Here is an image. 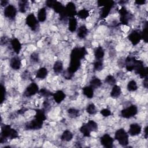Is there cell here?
Masks as SVG:
<instances>
[{
	"label": "cell",
	"mask_w": 148,
	"mask_h": 148,
	"mask_svg": "<svg viewBox=\"0 0 148 148\" xmlns=\"http://www.w3.org/2000/svg\"><path fill=\"white\" fill-rule=\"evenodd\" d=\"M18 136L17 132L12 128L9 125H4L1 128V139L0 142L1 143L5 142L8 138L10 139L17 138Z\"/></svg>",
	"instance_id": "6da1fadb"
},
{
	"label": "cell",
	"mask_w": 148,
	"mask_h": 148,
	"mask_svg": "<svg viewBox=\"0 0 148 148\" xmlns=\"http://www.w3.org/2000/svg\"><path fill=\"white\" fill-rule=\"evenodd\" d=\"M114 138L122 146H126L129 143L128 134L123 128L119 129L116 131Z\"/></svg>",
	"instance_id": "7a4b0ae2"
},
{
	"label": "cell",
	"mask_w": 148,
	"mask_h": 148,
	"mask_svg": "<svg viewBox=\"0 0 148 148\" xmlns=\"http://www.w3.org/2000/svg\"><path fill=\"white\" fill-rule=\"evenodd\" d=\"M87 54V50L85 47H75L71 53L70 58L81 61Z\"/></svg>",
	"instance_id": "3957f363"
},
{
	"label": "cell",
	"mask_w": 148,
	"mask_h": 148,
	"mask_svg": "<svg viewBox=\"0 0 148 148\" xmlns=\"http://www.w3.org/2000/svg\"><path fill=\"white\" fill-rule=\"evenodd\" d=\"M138 113V108L136 105H132L121 111V115L125 119H130L135 116Z\"/></svg>",
	"instance_id": "277c9868"
},
{
	"label": "cell",
	"mask_w": 148,
	"mask_h": 148,
	"mask_svg": "<svg viewBox=\"0 0 148 148\" xmlns=\"http://www.w3.org/2000/svg\"><path fill=\"white\" fill-rule=\"evenodd\" d=\"M38 20L33 13H31L27 16L25 19L27 25L33 31L36 29L38 26Z\"/></svg>",
	"instance_id": "5b68a950"
},
{
	"label": "cell",
	"mask_w": 148,
	"mask_h": 148,
	"mask_svg": "<svg viewBox=\"0 0 148 148\" xmlns=\"http://www.w3.org/2000/svg\"><path fill=\"white\" fill-rule=\"evenodd\" d=\"M39 87L35 83H31L25 88L24 94L27 97H29L34 95L37 92H39Z\"/></svg>",
	"instance_id": "8992f818"
},
{
	"label": "cell",
	"mask_w": 148,
	"mask_h": 148,
	"mask_svg": "<svg viewBox=\"0 0 148 148\" xmlns=\"http://www.w3.org/2000/svg\"><path fill=\"white\" fill-rule=\"evenodd\" d=\"M4 15L6 18L13 19L15 18L17 14V9L13 5H7L4 9Z\"/></svg>",
	"instance_id": "52a82bcc"
},
{
	"label": "cell",
	"mask_w": 148,
	"mask_h": 148,
	"mask_svg": "<svg viewBox=\"0 0 148 148\" xmlns=\"http://www.w3.org/2000/svg\"><path fill=\"white\" fill-rule=\"evenodd\" d=\"M119 13L120 14V21L122 24L128 25L130 21V14L126 8L122 6L119 10Z\"/></svg>",
	"instance_id": "ba28073f"
},
{
	"label": "cell",
	"mask_w": 148,
	"mask_h": 148,
	"mask_svg": "<svg viewBox=\"0 0 148 148\" xmlns=\"http://www.w3.org/2000/svg\"><path fill=\"white\" fill-rule=\"evenodd\" d=\"M100 142L103 147L106 148H111L113 146L114 140L113 138L109 134H105L100 138Z\"/></svg>",
	"instance_id": "9c48e42d"
},
{
	"label": "cell",
	"mask_w": 148,
	"mask_h": 148,
	"mask_svg": "<svg viewBox=\"0 0 148 148\" xmlns=\"http://www.w3.org/2000/svg\"><path fill=\"white\" fill-rule=\"evenodd\" d=\"M65 12L67 17H74V16L77 14L76 8L74 3L72 2H68L65 6Z\"/></svg>",
	"instance_id": "30bf717a"
},
{
	"label": "cell",
	"mask_w": 148,
	"mask_h": 148,
	"mask_svg": "<svg viewBox=\"0 0 148 148\" xmlns=\"http://www.w3.org/2000/svg\"><path fill=\"white\" fill-rule=\"evenodd\" d=\"M43 124V121L35 118L25 124V128L27 130H39L42 127Z\"/></svg>",
	"instance_id": "8fae6325"
},
{
	"label": "cell",
	"mask_w": 148,
	"mask_h": 148,
	"mask_svg": "<svg viewBox=\"0 0 148 148\" xmlns=\"http://www.w3.org/2000/svg\"><path fill=\"white\" fill-rule=\"evenodd\" d=\"M114 1H109L108 3L106 5L102 7V9L100 10L101 18H105L109 14L110 10L114 5Z\"/></svg>",
	"instance_id": "7c38bea8"
},
{
	"label": "cell",
	"mask_w": 148,
	"mask_h": 148,
	"mask_svg": "<svg viewBox=\"0 0 148 148\" xmlns=\"http://www.w3.org/2000/svg\"><path fill=\"white\" fill-rule=\"evenodd\" d=\"M128 38L131 43L133 45H136L138 44L142 39L140 32L138 31H132L128 36Z\"/></svg>",
	"instance_id": "4fadbf2b"
},
{
	"label": "cell",
	"mask_w": 148,
	"mask_h": 148,
	"mask_svg": "<svg viewBox=\"0 0 148 148\" xmlns=\"http://www.w3.org/2000/svg\"><path fill=\"white\" fill-rule=\"evenodd\" d=\"M142 131L141 126L138 123H132L130 125L128 134L131 136H136Z\"/></svg>",
	"instance_id": "5bb4252c"
},
{
	"label": "cell",
	"mask_w": 148,
	"mask_h": 148,
	"mask_svg": "<svg viewBox=\"0 0 148 148\" xmlns=\"http://www.w3.org/2000/svg\"><path fill=\"white\" fill-rule=\"evenodd\" d=\"M136 59L134 57H128L125 60V68L128 71H132L134 69Z\"/></svg>",
	"instance_id": "9a60e30c"
},
{
	"label": "cell",
	"mask_w": 148,
	"mask_h": 148,
	"mask_svg": "<svg viewBox=\"0 0 148 148\" xmlns=\"http://www.w3.org/2000/svg\"><path fill=\"white\" fill-rule=\"evenodd\" d=\"M10 66L14 70H18L21 66L20 58L17 56L12 57L10 61Z\"/></svg>",
	"instance_id": "2e32d148"
},
{
	"label": "cell",
	"mask_w": 148,
	"mask_h": 148,
	"mask_svg": "<svg viewBox=\"0 0 148 148\" xmlns=\"http://www.w3.org/2000/svg\"><path fill=\"white\" fill-rule=\"evenodd\" d=\"M10 45L14 53L17 54H19L21 50V44L19 40L17 38H14L11 40Z\"/></svg>",
	"instance_id": "e0dca14e"
},
{
	"label": "cell",
	"mask_w": 148,
	"mask_h": 148,
	"mask_svg": "<svg viewBox=\"0 0 148 148\" xmlns=\"http://www.w3.org/2000/svg\"><path fill=\"white\" fill-rule=\"evenodd\" d=\"M52 96L54 101L57 103H60L62 101H63L66 97L65 94L62 90L57 91L56 92L53 94Z\"/></svg>",
	"instance_id": "ac0fdd59"
},
{
	"label": "cell",
	"mask_w": 148,
	"mask_h": 148,
	"mask_svg": "<svg viewBox=\"0 0 148 148\" xmlns=\"http://www.w3.org/2000/svg\"><path fill=\"white\" fill-rule=\"evenodd\" d=\"M51 8H53V10L60 15L65 13V6L58 1H55Z\"/></svg>",
	"instance_id": "d6986e66"
},
{
	"label": "cell",
	"mask_w": 148,
	"mask_h": 148,
	"mask_svg": "<svg viewBox=\"0 0 148 148\" xmlns=\"http://www.w3.org/2000/svg\"><path fill=\"white\" fill-rule=\"evenodd\" d=\"M88 34V29L86 26L82 25L80 26L77 30V35L80 39H84L86 37Z\"/></svg>",
	"instance_id": "ffe728a7"
},
{
	"label": "cell",
	"mask_w": 148,
	"mask_h": 148,
	"mask_svg": "<svg viewBox=\"0 0 148 148\" xmlns=\"http://www.w3.org/2000/svg\"><path fill=\"white\" fill-rule=\"evenodd\" d=\"M105 56V51L102 46L97 47L94 51V56L96 60H102Z\"/></svg>",
	"instance_id": "44dd1931"
},
{
	"label": "cell",
	"mask_w": 148,
	"mask_h": 148,
	"mask_svg": "<svg viewBox=\"0 0 148 148\" xmlns=\"http://www.w3.org/2000/svg\"><path fill=\"white\" fill-rule=\"evenodd\" d=\"M77 27V21L75 17H71L69 18L68 22V29L69 30L73 32L76 31Z\"/></svg>",
	"instance_id": "7402d4cb"
},
{
	"label": "cell",
	"mask_w": 148,
	"mask_h": 148,
	"mask_svg": "<svg viewBox=\"0 0 148 148\" xmlns=\"http://www.w3.org/2000/svg\"><path fill=\"white\" fill-rule=\"evenodd\" d=\"M48 73L47 68L45 67L40 68L36 73V77L39 79H44L46 77Z\"/></svg>",
	"instance_id": "603a6c76"
},
{
	"label": "cell",
	"mask_w": 148,
	"mask_h": 148,
	"mask_svg": "<svg viewBox=\"0 0 148 148\" xmlns=\"http://www.w3.org/2000/svg\"><path fill=\"white\" fill-rule=\"evenodd\" d=\"M47 17V12L45 8H42L39 9L38 13V20L39 22H44Z\"/></svg>",
	"instance_id": "cb8c5ba5"
},
{
	"label": "cell",
	"mask_w": 148,
	"mask_h": 148,
	"mask_svg": "<svg viewBox=\"0 0 148 148\" xmlns=\"http://www.w3.org/2000/svg\"><path fill=\"white\" fill-rule=\"evenodd\" d=\"M83 94L87 98L91 99L94 97V89L90 86H86L83 88Z\"/></svg>",
	"instance_id": "d4e9b609"
},
{
	"label": "cell",
	"mask_w": 148,
	"mask_h": 148,
	"mask_svg": "<svg viewBox=\"0 0 148 148\" xmlns=\"http://www.w3.org/2000/svg\"><path fill=\"white\" fill-rule=\"evenodd\" d=\"M121 93V89L120 86L115 84L113 86V88L110 92V96L112 98H116L119 97Z\"/></svg>",
	"instance_id": "484cf974"
},
{
	"label": "cell",
	"mask_w": 148,
	"mask_h": 148,
	"mask_svg": "<svg viewBox=\"0 0 148 148\" xmlns=\"http://www.w3.org/2000/svg\"><path fill=\"white\" fill-rule=\"evenodd\" d=\"M73 138V134L69 130H65L61 136L62 140L65 142H69Z\"/></svg>",
	"instance_id": "4316f807"
},
{
	"label": "cell",
	"mask_w": 148,
	"mask_h": 148,
	"mask_svg": "<svg viewBox=\"0 0 148 148\" xmlns=\"http://www.w3.org/2000/svg\"><path fill=\"white\" fill-rule=\"evenodd\" d=\"M102 85V82L101 80L97 77H93L90 82V86L93 89L97 88L98 87H99Z\"/></svg>",
	"instance_id": "83f0119b"
},
{
	"label": "cell",
	"mask_w": 148,
	"mask_h": 148,
	"mask_svg": "<svg viewBox=\"0 0 148 148\" xmlns=\"http://www.w3.org/2000/svg\"><path fill=\"white\" fill-rule=\"evenodd\" d=\"M53 71L56 73H60L63 71V63L61 61H57L53 65Z\"/></svg>",
	"instance_id": "f1b7e54d"
},
{
	"label": "cell",
	"mask_w": 148,
	"mask_h": 148,
	"mask_svg": "<svg viewBox=\"0 0 148 148\" xmlns=\"http://www.w3.org/2000/svg\"><path fill=\"white\" fill-rule=\"evenodd\" d=\"M35 118L42 121H44L46 120V116L45 115V111L43 109H38L36 111V114L35 115Z\"/></svg>",
	"instance_id": "f546056e"
},
{
	"label": "cell",
	"mask_w": 148,
	"mask_h": 148,
	"mask_svg": "<svg viewBox=\"0 0 148 148\" xmlns=\"http://www.w3.org/2000/svg\"><path fill=\"white\" fill-rule=\"evenodd\" d=\"M18 10L21 13H25L28 7V2L27 1H20L18 3Z\"/></svg>",
	"instance_id": "4dcf8cb0"
},
{
	"label": "cell",
	"mask_w": 148,
	"mask_h": 148,
	"mask_svg": "<svg viewBox=\"0 0 148 148\" xmlns=\"http://www.w3.org/2000/svg\"><path fill=\"white\" fill-rule=\"evenodd\" d=\"M80 131L85 137H90L91 135V131L90 130L86 124H83L81 126V127L80 128Z\"/></svg>",
	"instance_id": "1f68e13d"
},
{
	"label": "cell",
	"mask_w": 148,
	"mask_h": 148,
	"mask_svg": "<svg viewBox=\"0 0 148 148\" xmlns=\"http://www.w3.org/2000/svg\"><path fill=\"white\" fill-rule=\"evenodd\" d=\"M142 39H143L146 43L147 42L148 40V24L146 21L142 31L140 32Z\"/></svg>",
	"instance_id": "d6a6232c"
},
{
	"label": "cell",
	"mask_w": 148,
	"mask_h": 148,
	"mask_svg": "<svg viewBox=\"0 0 148 148\" xmlns=\"http://www.w3.org/2000/svg\"><path fill=\"white\" fill-rule=\"evenodd\" d=\"M77 16L81 19H86L89 16V12L87 9H83L77 12Z\"/></svg>",
	"instance_id": "836d02e7"
},
{
	"label": "cell",
	"mask_w": 148,
	"mask_h": 148,
	"mask_svg": "<svg viewBox=\"0 0 148 148\" xmlns=\"http://www.w3.org/2000/svg\"><path fill=\"white\" fill-rule=\"evenodd\" d=\"M86 124L91 132H95L98 130V124L94 120H89Z\"/></svg>",
	"instance_id": "e575fe53"
},
{
	"label": "cell",
	"mask_w": 148,
	"mask_h": 148,
	"mask_svg": "<svg viewBox=\"0 0 148 148\" xmlns=\"http://www.w3.org/2000/svg\"><path fill=\"white\" fill-rule=\"evenodd\" d=\"M127 87L129 91H135L138 89L137 83L135 80H131L128 83Z\"/></svg>",
	"instance_id": "d590c367"
},
{
	"label": "cell",
	"mask_w": 148,
	"mask_h": 148,
	"mask_svg": "<svg viewBox=\"0 0 148 148\" xmlns=\"http://www.w3.org/2000/svg\"><path fill=\"white\" fill-rule=\"evenodd\" d=\"M68 114L70 117L76 118L79 116L80 112L79 110L75 108H70L67 110Z\"/></svg>",
	"instance_id": "8d00e7d4"
},
{
	"label": "cell",
	"mask_w": 148,
	"mask_h": 148,
	"mask_svg": "<svg viewBox=\"0 0 148 148\" xmlns=\"http://www.w3.org/2000/svg\"><path fill=\"white\" fill-rule=\"evenodd\" d=\"M105 82L107 84L113 86L114 85L116 84V80L115 77L113 76H112L111 75H109L106 77V78L105 79Z\"/></svg>",
	"instance_id": "74e56055"
},
{
	"label": "cell",
	"mask_w": 148,
	"mask_h": 148,
	"mask_svg": "<svg viewBox=\"0 0 148 148\" xmlns=\"http://www.w3.org/2000/svg\"><path fill=\"white\" fill-rule=\"evenodd\" d=\"M86 110V112L89 114H94L97 112L96 106L93 103H90L89 105H88Z\"/></svg>",
	"instance_id": "f35d334b"
},
{
	"label": "cell",
	"mask_w": 148,
	"mask_h": 148,
	"mask_svg": "<svg viewBox=\"0 0 148 148\" xmlns=\"http://www.w3.org/2000/svg\"><path fill=\"white\" fill-rule=\"evenodd\" d=\"M103 68V63L102 60H96L94 64V68L97 71H101Z\"/></svg>",
	"instance_id": "ab89813d"
},
{
	"label": "cell",
	"mask_w": 148,
	"mask_h": 148,
	"mask_svg": "<svg viewBox=\"0 0 148 148\" xmlns=\"http://www.w3.org/2000/svg\"><path fill=\"white\" fill-rule=\"evenodd\" d=\"M39 93L40 94V95L41 96H43L44 97H49L53 95V93H51V92H50L47 89L44 88L39 90Z\"/></svg>",
	"instance_id": "60d3db41"
},
{
	"label": "cell",
	"mask_w": 148,
	"mask_h": 148,
	"mask_svg": "<svg viewBox=\"0 0 148 148\" xmlns=\"http://www.w3.org/2000/svg\"><path fill=\"white\" fill-rule=\"evenodd\" d=\"M1 103H2L6 97V89L5 86L2 83L1 84Z\"/></svg>",
	"instance_id": "b9f144b4"
},
{
	"label": "cell",
	"mask_w": 148,
	"mask_h": 148,
	"mask_svg": "<svg viewBox=\"0 0 148 148\" xmlns=\"http://www.w3.org/2000/svg\"><path fill=\"white\" fill-rule=\"evenodd\" d=\"M147 74H148V69L147 67H144L143 69L140 72V73L138 74L139 76L141 78H145L147 77Z\"/></svg>",
	"instance_id": "7bdbcfd3"
},
{
	"label": "cell",
	"mask_w": 148,
	"mask_h": 148,
	"mask_svg": "<svg viewBox=\"0 0 148 148\" xmlns=\"http://www.w3.org/2000/svg\"><path fill=\"white\" fill-rule=\"evenodd\" d=\"M100 113L103 116V117H108L109 116L111 115V111L107 109V108H105V109H102L101 111H100Z\"/></svg>",
	"instance_id": "ee69618b"
},
{
	"label": "cell",
	"mask_w": 148,
	"mask_h": 148,
	"mask_svg": "<svg viewBox=\"0 0 148 148\" xmlns=\"http://www.w3.org/2000/svg\"><path fill=\"white\" fill-rule=\"evenodd\" d=\"M31 59L34 62H38L39 61V54L37 53H33L31 56Z\"/></svg>",
	"instance_id": "f6af8a7d"
},
{
	"label": "cell",
	"mask_w": 148,
	"mask_h": 148,
	"mask_svg": "<svg viewBox=\"0 0 148 148\" xmlns=\"http://www.w3.org/2000/svg\"><path fill=\"white\" fill-rule=\"evenodd\" d=\"M109 1H103V0H100L98 1V5L99 7H103L105 5H106L108 3Z\"/></svg>",
	"instance_id": "bcb514c9"
},
{
	"label": "cell",
	"mask_w": 148,
	"mask_h": 148,
	"mask_svg": "<svg viewBox=\"0 0 148 148\" xmlns=\"http://www.w3.org/2000/svg\"><path fill=\"white\" fill-rule=\"evenodd\" d=\"M54 2H55V1H54V0H48L46 2V5L47 7L51 8Z\"/></svg>",
	"instance_id": "7dc6e473"
},
{
	"label": "cell",
	"mask_w": 148,
	"mask_h": 148,
	"mask_svg": "<svg viewBox=\"0 0 148 148\" xmlns=\"http://www.w3.org/2000/svg\"><path fill=\"white\" fill-rule=\"evenodd\" d=\"M143 84L145 88H147V85H148V79L147 77H145L143 79Z\"/></svg>",
	"instance_id": "c3c4849f"
},
{
	"label": "cell",
	"mask_w": 148,
	"mask_h": 148,
	"mask_svg": "<svg viewBox=\"0 0 148 148\" xmlns=\"http://www.w3.org/2000/svg\"><path fill=\"white\" fill-rule=\"evenodd\" d=\"M135 3L136 4V5H144L145 3H146V1L145 0H140V1H136L135 2Z\"/></svg>",
	"instance_id": "681fc988"
},
{
	"label": "cell",
	"mask_w": 148,
	"mask_h": 148,
	"mask_svg": "<svg viewBox=\"0 0 148 148\" xmlns=\"http://www.w3.org/2000/svg\"><path fill=\"white\" fill-rule=\"evenodd\" d=\"M8 1H4V0H1V5L2 6H5L6 7L8 5Z\"/></svg>",
	"instance_id": "f907efd6"
},
{
	"label": "cell",
	"mask_w": 148,
	"mask_h": 148,
	"mask_svg": "<svg viewBox=\"0 0 148 148\" xmlns=\"http://www.w3.org/2000/svg\"><path fill=\"white\" fill-rule=\"evenodd\" d=\"M147 128H148V127L146 126L145 129H144V133H145V137L146 139L147 138V136H148V134H147Z\"/></svg>",
	"instance_id": "816d5d0a"
}]
</instances>
